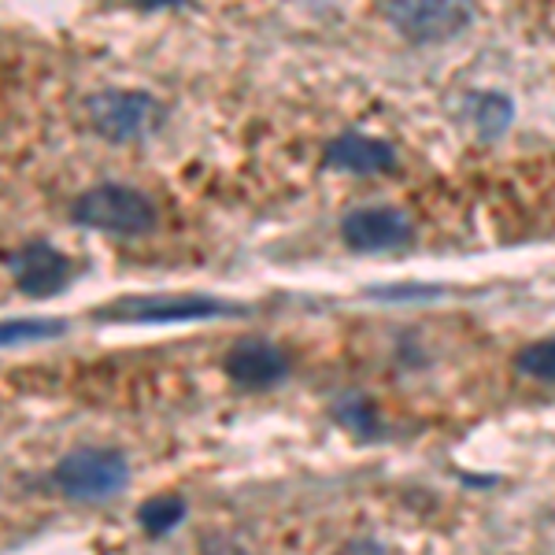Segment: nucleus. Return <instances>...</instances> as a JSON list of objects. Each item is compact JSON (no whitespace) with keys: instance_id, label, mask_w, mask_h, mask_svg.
I'll return each instance as SVG.
<instances>
[{"instance_id":"nucleus-6","label":"nucleus","mask_w":555,"mask_h":555,"mask_svg":"<svg viewBox=\"0 0 555 555\" xmlns=\"http://www.w3.org/2000/svg\"><path fill=\"white\" fill-rule=\"evenodd\" d=\"M341 237L356 253H389V248H400L411 241V219L400 208H389V204H371V208L345 215Z\"/></svg>"},{"instance_id":"nucleus-13","label":"nucleus","mask_w":555,"mask_h":555,"mask_svg":"<svg viewBox=\"0 0 555 555\" xmlns=\"http://www.w3.org/2000/svg\"><path fill=\"white\" fill-rule=\"evenodd\" d=\"M515 366L522 374H530L533 382H555V337L526 345L522 352L515 356Z\"/></svg>"},{"instance_id":"nucleus-3","label":"nucleus","mask_w":555,"mask_h":555,"mask_svg":"<svg viewBox=\"0 0 555 555\" xmlns=\"http://www.w3.org/2000/svg\"><path fill=\"white\" fill-rule=\"evenodd\" d=\"M89 127L101 133L104 141L127 145V141L149 138L164 122V104L138 89H101L86 101Z\"/></svg>"},{"instance_id":"nucleus-1","label":"nucleus","mask_w":555,"mask_h":555,"mask_svg":"<svg viewBox=\"0 0 555 555\" xmlns=\"http://www.w3.org/2000/svg\"><path fill=\"white\" fill-rule=\"evenodd\" d=\"M70 219L96 234H115V237H138L149 234L156 227V204L149 201L141 190L119 182H104L75 196L70 204Z\"/></svg>"},{"instance_id":"nucleus-5","label":"nucleus","mask_w":555,"mask_h":555,"mask_svg":"<svg viewBox=\"0 0 555 555\" xmlns=\"http://www.w3.org/2000/svg\"><path fill=\"white\" fill-rule=\"evenodd\" d=\"M227 311L234 308L215 297H122L101 308L96 315L115 322H193V319H219Z\"/></svg>"},{"instance_id":"nucleus-2","label":"nucleus","mask_w":555,"mask_h":555,"mask_svg":"<svg viewBox=\"0 0 555 555\" xmlns=\"http://www.w3.org/2000/svg\"><path fill=\"white\" fill-rule=\"evenodd\" d=\"M52 481H56V489L64 492L67 500L104 504V500H115L130 486V463H127V455L115 449L86 444V449L67 452L64 460L56 463Z\"/></svg>"},{"instance_id":"nucleus-8","label":"nucleus","mask_w":555,"mask_h":555,"mask_svg":"<svg viewBox=\"0 0 555 555\" xmlns=\"http://www.w3.org/2000/svg\"><path fill=\"white\" fill-rule=\"evenodd\" d=\"M227 374H230V382L241 385V389H271V385L285 382L289 360H285V352L278 345L248 337V341H237L230 348Z\"/></svg>"},{"instance_id":"nucleus-9","label":"nucleus","mask_w":555,"mask_h":555,"mask_svg":"<svg viewBox=\"0 0 555 555\" xmlns=\"http://www.w3.org/2000/svg\"><path fill=\"white\" fill-rule=\"evenodd\" d=\"M326 164L348 175H385L397 167V152L389 141L371 138V133H341L330 141Z\"/></svg>"},{"instance_id":"nucleus-11","label":"nucleus","mask_w":555,"mask_h":555,"mask_svg":"<svg viewBox=\"0 0 555 555\" xmlns=\"http://www.w3.org/2000/svg\"><path fill=\"white\" fill-rule=\"evenodd\" d=\"M64 330H67L64 322H52V319H4L0 322V348L52 341V337H60Z\"/></svg>"},{"instance_id":"nucleus-7","label":"nucleus","mask_w":555,"mask_h":555,"mask_svg":"<svg viewBox=\"0 0 555 555\" xmlns=\"http://www.w3.org/2000/svg\"><path fill=\"white\" fill-rule=\"evenodd\" d=\"M12 274L15 285L26 293V297H52L67 285L70 278V259L52 248L49 241H30L20 253L12 256Z\"/></svg>"},{"instance_id":"nucleus-10","label":"nucleus","mask_w":555,"mask_h":555,"mask_svg":"<svg viewBox=\"0 0 555 555\" xmlns=\"http://www.w3.org/2000/svg\"><path fill=\"white\" fill-rule=\"evenodd\" d=\"M182 518H185V500L178 496V492H156V496H149L145 504L138 507L141 530L152 533V537L171 533Z\"/></svg>"},{"instance_id":"nucleus-4","label":"nucleus","mask_w":555,"mask_h":555,"mask_svg":"<svg viewBox=\"0 0 555 555\" xmlns=\"http://www.w3.org/2000/svg\"><path fill=\"white\" fill-rule=\"evenodd\" d=\"M389 23L415 44L449 41L474 20V0H389Z\"/></svg>"},{"instance_id":"nucleus-12","label":"nucleus","mask_w":555,"mask_h":555,"mask_svg":"<svg viewBox=\"0 0 555 555\" xmlns=\"http://www.w3.org/2000/svg\"><path fill=\"white\" fill-rule=\"evenodd\" d=\"M334 418L341 423L345 429H352V434L360 437H374L382 429V418H378V408L371 404V400L363 397H348L341 404L334 408Z\"/></svg>"}]
</instances>
